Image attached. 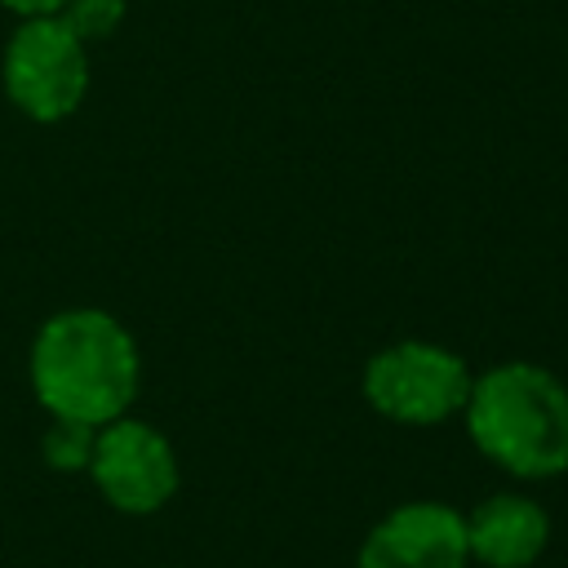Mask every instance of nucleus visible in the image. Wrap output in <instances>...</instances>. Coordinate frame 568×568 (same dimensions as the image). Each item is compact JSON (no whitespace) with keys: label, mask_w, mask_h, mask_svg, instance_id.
<instances>
[{"label":"nucleus","mask_w":568,"mask_h":568,"mask_svg":"<svg viewBox=\"0 0 568 568\" xmlns=\"http://www.w3.org/2000/svg\"><path fill=\"white\" fill-rule=\"evenodd\" d=\"M27 377L49 417L106 426L133 408L142 386V355L124 320L111 311L67 306L36 328Z\"/></svg>","instance_id":"f257e3e1"},{"label":"nucleus","mask_w":568,"mask_h":568,"mask_svg":"<svg viewBox=\"0 0 568 568\" xmlns=\"http://www.w3.org/2000/svg\"><path fill=\"white\" fill-rule=\"evenodd\" d=\"M462 422L470 444L515 479H555L568 470V386L532 359L475 373Z\"/></svg>","instance_id":"f03ea898"},{"label":"nucleus","mask_w":568,"mask_h":568,"mask_svg":"<svg viewBox=\"0 0 568 568\" xmlns=\"http://www.w3.org/2000/svg\"><path fill=\"white\" fill-rule=\"evenodd\" d=\"M470 364L426 337H404L382 346L359 377V390L373 413L399 426H439L448 417H462L470 395Z\"/></svg>","instance_id":"7ed1b4c3"},{"label":"nucleus","mask_w":568,"mask_h":568,"mask_svg":"<svg viewBox=\"0 0 568 568\" xmlns=\"http://www.w3.org/2000/svg\"><path fill=\"white\" fill-rule=\"evenodd\" d=\"M0 84L27 120L62 124L89 93V44L62 18H27L4 40Z\"/></svg>","instance_id":"20e7f679"},{"label":"nucleus","mask_w":568,"mask_h":568,"mask_svg":"<svg viewBox=\"0 0 568 568\" xmlns=\"http://www.w3.org/2000/svg\"><path fill=\"white\" fill-rule=\"evenodd\" d=\"M89 479L120 515H151L178 493V453L142 417H115L98 426Z\"/></svg>","instance_id":"39448f33"},{"label":"nucleus","mask_w":568,"mask_h":568,"mask_svg":"<svg viewBox=\"0 0 568 568\" xmlns=\"http://www.w3.org/2000/svg\"><path fill=\"white\" fill-rule=\"evenodd\" d=\"M466 515L444 501H404L359 546L355 568H466Z\"/></svg>","instance_id":"423d86ee"},{"label":"nucleus","mask_w":568,"mask_h":568,"mask_svg":"<svg viewBox=\"0 0 568 568\" xmlns=\"http://www.w3.org/2000/svg\"><path fill=\"white\" fill-rule=\"evenodd\" d=\"M550 541V515L524 493H493L466 515V550L484 568H528Z\"/></svg>","instance_id":"0eeeda50"},{"label":"nucleus","mask_w":568,"mask_h":568,"mask_svg":"<svg viewBox=\"0 0 568 568\" xmlns=\"http://www.w3.org/2000/svg\"><path fill=\"white\" fill-rule=\"evenodd\" d=\"M93 439H98V426L53 417L49 430H44V439H40V457H44V466L67 470V475H71V470H89Z\"/></svg>","instance_id":"6e6552de"},{"label":"nucleus","mask_w":568,"mask_h":568,"mask_svg":"<svg viewBox=\"0 0 568 568\" xmlns=\"http://www.w3.org/2000/svg\"><path fill=\"white\" fill-rule=\"evenodd\" d=\"M58 18H62L84 44H98V40H106V36L124 22V0H71Z\"/></svg>","instance_id":"1a4fd4ad"},{"label":"nucleus","mask_w":568,"mask_h":568,"mask_svg":"<svg viewBox=\"0 0 568 568\" xmlns=\"http://www.w3.org/2000/svg\"><path fill=\"white\" fill-rule=\"evenodd\" d=\"M0 4H4L13 18H22V22H27V18H58L71 0H0Z\"/></svg>","instance_id":"9d476101"}]
</instances>
